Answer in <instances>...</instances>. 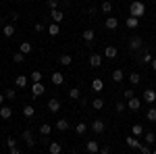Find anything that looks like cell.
Wrapping results in <instances>:
<instances>
[{
    "label": "cell",
    "instance_id": "1",
    "mask_svg": "<svg viewBox=\"0 0 156 154\" xmlns=\"http://www.w3.org/2000/svg\"><path fill=\"white\" fill-rule=\"evenodd\" d=\"M146 13V4L144 2H140V0H135L129 4V17H135V19H142Z\"/></svg>",
    "mask_w": 156,
    "mask_h": 154
},
{
    "label": "cell",
    "instance_id": "2",
    "mask_svg": "<svg viewBox=\"0 0 156 154\" xmlns=\"http://www.w3.org/2000/svg\"><path fill=\"white\" fill-rule=\"evenodd\" d=\"M137 63H140V65H150V63H152V54H150V50H142V52L137 54Z\"/></svg>",
    "mask_w": 156,
    "mask_h": 154
},
{
    "label": "cell",
    "instance_id": "3",
    "mask_svg": "<svg viewBox=\"0 0 156 154\" xmlns=\"http://www.w3.org/2000/svg\"><path fill=\"white\" fill-rule=\"evenodd\" d=\"M50 19H52V23H60V21L65 19V13L58 11V9H52V11H50Z\"/></svg>",
    "mask_w": 156,
    "mask_h": 154
},
{
    "label": "cell",
    "instance_id": "4",
    "mask_svg": "<svg viewBox=\"0 0 156 154\" xmlns=\"http://www.w3.org/2000/svg\"><path fill=\"white\" fill-rule=\"evenodd\" d=\"M44 90H46V88H44V83H42V81L34 83V85H31V96H34V98H40V96L44 94Z\"/></svg>",
    "mask_w": 156,
    "mask_h": 154
},
{
    "label": "cell",
    "instance_id": "5",
    "mask_svg": "<svg viewBox=\"0 0 156 154\" xmlns=\"http://www.w3.org/2000/svg\"><path fill=\"white\" fill-rule=\"evenodd\" d=\"M104 127H106V125H104V121H100V119H96V121L90 125V129L94 131V133H104Z\"/></svg>",
    "mask_w": 156,
    "mask_h": 154
},
{
    "label": "cell",
    "instance_id": "6",
    "mask_svg": "<svg viewBox=\"0 0 156 154\" xmlns=\"http://www.w3.org/2000/svg\"><path fill=\"white\" fill-rule=\"evenodd\" d=\"M142 46H144L142 38H131V40H129V50H133V52H137Z\"/></svg>",
    "mask_w": 156,
    "mask_h": 154
},
{
    "label": "cell",
    "instance_id": "7",
    "mask_svg": "<svg viewBox=\"0 0 156 154\" xmlns=\"http://www.w3.org/2000/svg\"><path fill=\"white\" fill-rule=\"evenodd\" d=\"M104 27H106V29H110V31H112V29H117V27H119V19H117V17H106Z\"/></svg>",
    "mask_w": 156,
    "mask_h": 154
},
{
    "label": "cell",
    "instance_id": "8",
    "mask_svg": "<svg viewBox=\"0 0 156 154\" xmlns=\"http://www.w3.org/2000/svg\"><path fill=\"white\" fill-rule=\"evenodd\" d=\"M48 110L50 113H58L60 110V100L58 98H50L48 100Z\"/></svg>",
    "mask_w": 156,
    "mask_h": 154
},
{
    "label": "cell",
    "instance_id": "9",
    "mask_svg": "<svg viewBox=\"0 0 156 154\" xmlns=\"http://www.w3.org/2000/svg\"><path fill=\"white\" fill-rule=\"evenodd\" d=\"M85 150H87L90 154H96V152H100V144L94 142V140H90V142L85 144Z\"/></svg>",
    "mask_w": 156,
    "mask_h": 154
},
{
    "label": "cell",
    "instance_id": "10",
    "mask_svg": "<svg viewBox=\"0 0 156 154\" xmlns=\"http://www.w3.org/2000/svg\"><path fill=\"white\" fill-rule=\"evenodd\" d=\"M125 142H127V146H129V148H135V150H140V148H142V144H140V140H137L135 135H129Z\"/></svg>",
    "mask_w": 156,
    "mask_h": 154
},
{
    "label": "cell",
    "instance_id": "11",
    "mask_svg": "<svg viewBox=\"0 0 156 154\" xmlns=\"http://www.w3.org/2000/svg\"><path fill=\"white\" fill-rule=\"evenodd\" d=\"M100 65H102V56H100V54H90V67L98 69Z\"/></svg>",
    "mask_w": 156,
    "mask_h": 154
},
{
    "label": "cell",
    "instance_id": "12",
    "mask_svg": "<svg viewBox=\"0 0 156 154\" xmlns=\"http://www.w3.org/2000/svg\"><path fill=\"white\" fill-rule=\"evenodd\" d=\"M94 38H96V31H94L92 27H90V29H85V31H83V40L87 42V46H90V44L94 42Z\"/></svg>",
    "mask_w": 156,
    "mask_h": 154
},
{
    "label": "cell",
    "instance_id": "13",
    "mask_svg": "<svg viewBox=\"0 0 156 154\" xmlns=\"http://www.w3.org/2000/svg\"><path fill=\"white\" fill-rule=\"evenodd\" d=\"M48 152L50 154H60L62 152V146L58 142H52V144H48Z\"/></svg>",
    "mask_w": 156,
    "mask_h": 154
},
{
    "label": "cell",
    "instance_id": "14",
    "mask_svg": "<svg viewBox=\"0 0 156 154\" xmlns=\"http://www.w3.org/2000/svg\"><path fill=\"white\" fill-rule=\"evenodd\" d=\"M31 50H34V46H31L29 42H21V44H19V52H21V54H29Z\"/></svg>",
    "mask_w": 156,
    "mask_h": 154
},
{
    "label": "cell",
    "instance_id": "15",
    "mask_svg": "<svg viewBox=\"0 0 156 154\" xmlns=\"http://www.w3.org/2000/svg\"><path fill=\"white\" fill-rule=\"evenodd\" d=\"M144 100H146V102H150V104L156 102V92H154V90H146V92H144Z\"/></svg>",
    "mask_w": 156,
    "mask_h": 154
},
{
    "label": "cell",
    "instance_id": "16",
    "mask_svg": "<svg viewBox=\"0 0 156 154\" xmlns=\"http://www.w3.org/2000/svg\"><path fill=\"white\" fill-rule=\"evenodd\" d=\"M46 31H48V34H50L52 38H54V36H58V34H60V27H58V23H50Z\"/></svg>",
    "mask_w": 156,
    "mask_h": 154
},
{
    "label": "cell",
    "instance_id": "17",
    "mask_svg": "<svg viewBox=\"0 0 156 154\" xmlns=\"http://www.w3.org/2000/svg\"><path fill=\"white\" fill-rule=\"evenodd\" d=\"M62 81H65V75H62V73H58V71L52 73V83H54V85H60Z\"/></svg>",
    "mask_w": 156,
    "mask_h": 154
},
{
    "label": "cell",
    "instance_id": "18",
    "mask_svg": "<svg viewBox=\"0 0 156 154\" xmlns=\"http://www.w3.org/2000/svg\"><path fill=\"white\" fill-rule=\"evenodd\" d=\"M102 88H104V81H102L100 77H96V79L92 81V90H94V92H102Z\"/></svg>",
    "mask_w": 156,
    "mask_h": 154
},
{
    "label": "cell",
    "instance_id": "19",
    "mask_svg": "<svg viewBox=\"0 0 156 154\" xmlns=\"http://www.w3.org/2000/svg\"><path fill=\"white\" fill-rule=\"evenodd\" d=\"M123 79H125L123 71H121V69H115V71H112V81H115V83H121Z\"/></svg>",
    "mask_w": 156,
    "mask_h": 154
},
{
    "label": "cell",
    "instance_id": "20",
    "mask_svg": "<svg viewBox=\"0 0 156 154\" xmlns=\"http://www.w3.org/2000/svg\"><path fill=\"white\" fill-rule=\"evenodd\" d=\"M2 34H4V38H12L15 36V25H4L2 27Z\"/></svg>",
    "mask_w": 156,
    "mask_h": 154
},
{
    "label": "cell",
    "instance_id": "21",
    "mask_svg": "<svg viewBox=\"0 0 156 154\" xmlns=\"http://www.w3.org/2000/svg\"><path fill=\"white\" fill-rule=\"evenodd\" d=\"M104 56H106V59H115V56H117V48L115 46H106L104 48Z\"/></svg>",
    "mask_w": 156,
    "mask_h": 154
},
{
    "label": "cell",
    "instance_id": "22",
    "mask_svg": "<svg viewBox=\"0 0 156 154\" xmlns=\"http://www.w3.org/2000/svg\"><path fill=\"white\" fill-rule=\"evenodd\" d=\"M56 129L58 131H67L69 129V121H67V119H58V121H56Z\"/></svg>",
    "mask_w": 156,
    "mask_h": 154
},
{
    "label": "cell",
    "instance_id": "23",
    "mask_svg": "<svg viewBox=\"0 0 156 154\" xmlns=\"http://www.w3.org/2000/svg\"><path fill=\"white\" fill-rule=\"evenodd\" d=\"M144 133H146V131H144V127H142L140 123L131 127V135H135V138H140V135H144Z\"/></svg>",
    "mask_w": 156,
    "mask_h": 154
},
{
    "label": "cell",
    "instance_id": "24",
    "mask_svg": "<svg viewBox=\"0 0 156 154\" xmlns=\"http://www.w3.org/2000/svg\"><path fill=\"white\" fill-rule=\"evenodd\" d=\"M23 140H25L27 146H34V144H36V142H34V135H31V131H29V129L23 131Z\"/></svg>",
    "mask_w": 156,
    "mask_h": 154
},
{
    "label": "cell",
    "instance_id": "25",
    "mask_svg": "<svg viewBox=\"0 0 156 154\" xmlns=\"http://www.w3.org/2000/svg\"><path fill=\"white\" fill-rule=\"evenodd\" d=\"M58 63L62 65V67H69V65L73 63V56H71V54H62V56L58 59Z\"/></svg>",
    "mask_w": 156,
    "mask_h": 154
},
{
    "label": "cell",
    "instance_id": "26",
    "mask_svg": "<svg viewBox=\"0 0 156 154\" xmlns=\"http://www.w3.org/2000/svg\"><path fill=\"white\" fill-rule=\"evenodd\" d=\"M127 106L131 108V110H140V98H135V96H133L131 100L127 102Z\"/></svg>",
    "mask_w": 156,
    "mask_h": 154
},
{
    "label": "cell",
    "instance_id": "27",
    "mask_svg": "<svg viewBox=\"0 0 156 154\" xmlns=\"http://www.w3.org/2000/svg\"><path fill=\"white\" fill-rule=\"evenodd\" d=\"M23 115H25L27 119H31L34 115H36V108L31 106V104H27V106H23Z\"/></svg>",
    "mask_w": 156,
    "mask_h": 154
},
{
    "label": "cell",
    "instance_id": "28",
    "mask_svg": "<svg viewBox=\"0 0 156 154\" xmlns=\"http://www.w3.org/2000/svg\"><path fill=\"white\" fill-rule=\"evenodd\" d=\"M11 115H12V108L0 106V117H2V119H11Z\"/></svg>",
    "mask_w": 156,
    "mask_h": 154
},
{
    "label": "cell",
    "instance_id": "29",
    "mask_svg": "<svg viewBox=\"0 0 156 154\" xmlns=\"http://www.w3.org/2000/svg\"><path fill=\"white\" fill-rule=\"evenodd\" d=\"M144 140H146V144H154L156 142V133H154V131H146Z\"/></svg>",
    "mask_w": 156,
    "mask_h": 154
},
{
    "label": "cell",
    "instance_id": "30",
    "mask_svg": "<svg viewBox=\"0 0 156 154\" xmlns=\"http://www.w3.org/2000/svg\"><path fill=\"white\" fill-rule=\"evenodd\" d=\"M15 85H17V88H25V85H27V77H25V75H17Z\"/></svg>",
    "mask_w": 156,
    "mask_h": 154
},
{
    "label": "cell",
    "instance_id": "31",
    "mask_svg": "<svg viewBox=\"0 0 156 154\" xmlns=\"http://www.w3.org/2000/svg\"><path fill=\"white\" fill-rule=\"evenodd\" d=\"M75 131H77V135H83L85 131H87V123H77L75 125Z\"/></svg>",
    "mask_w": 156,
    "mask_h": 154
},
{
    "label": "cell",
    "instance_id": "32",
    "mask_svg": "<svg viewBox=\"0 0 156 154\" xmlns=\"http://www.w3.org/2000/svg\"><path fill=\"white\" fill-rule=\"evenodd\" d=\"M146 117H148V121H152V123H156V108H148L146 110Z\"/></svg>",
    "mask_w": 156,
    "mask_h": 154
},
{
    "label": "cell",
    "instance_id": "33",
    "mask_svg": "<svg viewBox=\"0 0 156 154\" xmlns=\"http://www.w3.org/2000/svg\"><path fill=\"white\" fill-rule=\"evenodd\" d=\"M129 81H131V85H137V83L142 81V75L140 73H131L129 75Z\"/></svg>",
    "mask_w": 156,
    "mask_h": 154
},
{
    "label": "cell",
    "instance_id": "34",
    "mask_svg": "<svg viewBox=\"0 0 156 154\" xmlns=\"http://www.w3.org/2000/svg\"><path fill=\"white\" fill-rule=\"evenodd\" d=\"M100 11H102V13H106V15H108V13L112 11V2L104 0V2H102V6H100Z\"/></svg>",
    "mask_w": 156,
    "mask_h": 154
},
{
    "label": "cell",
    "instance_id": "35",
    "mask_svg": "<svg viewBox=\"0 0 156 154\" xmlns=\"http://www.w3.org/2000/svg\"><path fill=\"white\" fill-rule=\"evenodd\" d=\"M92 106L96 108V110L104 108V100H102V98H94V100H92Z\"/></svg>",
    "mask_w": 156,
    "mask_h": 154
},
{
    "label": "cell",
    "instance_id": "36",
    "mask_svg": "<svg viewBox=\"0 0 156 154\" xmlns=\"http://www.w3.org/2000/svg\"><path fill=\"white\" fill-rule=\"evenodd\" d=\"M79 96H81V92H79V88H71V90H69V98H71V100H77Z\"/></svg>",
    "mask_w": 156,
    "mask_h": 154
},
{
    "label": "cell",
    "instance_id": "37",
    "mask_svg": "<svg viewBox=\"0 0 156 154\" xmlns=\"http://www.w3.org/2000/svg\"><path fill=\"white\" fill-rule=\"evenodd\" d=\"M50 131H52V125H48V123H44V125L40 127V133H42V135H50Z\"/></svg>",
    "mask_w": 156,
    "mask_h": 154
},
{
    "label": "cell",
    "instance_id": "38",
    "mask_svg": "<svg viewBox=\"0 0 156 154\" xmlns=\"http://www.w3.org/2000/svg\"><path fill=\"white\" fill-rule=\"evenodd\" d=\"M29 77H31V81H34V83H40V81H42V73H40V71H34Z\"/></svg>",
    "mask_w": 156,
    "mask_h": 154
},
{
    "label": "cell",
    "instance_id": "39",
    "mask_svg": "<svg viewBox=\"0 0 156 154\" xmlns=\"http://www.w3.org/2000/svg\"><path fill=\"white\" fill-rule=\"evenodd\" d=\"M137 25H140V19H135V17H129V19H127V27H137Z\"/></svg>",
    "mask_w": 156,
    "mask_h": 154
},
{
    "label": "cell",
    "instance_id": "40",
    "mask_svg": "<svg viewBox=\"0 0 156 154\" xmlns=\"http://www.w3.org/2000/svg\"><path fill=\"white\" fill-rule=\"evenodd\" d=\"M34 29H36V34H42V31H46V29H48V25H44V23H36V25H34Z\"/></svg>",
    "mask_w": 156,
    "mask_h": 154
},
{
    "label": "cell",
    "instance_id": "41",
    "mask_svg": "<svg viewBox=\"0 0 156 154\" xmlns=\"http://www.w3.org/2000/svg\"><path fill=\"white\" fill-rule=\"evenodd\" d=\"M4 96H6V100H15V98H17V92H15V90H6Z\"/></svg>",
    "mask_w": 156,
    "mask_h": 154
},
{
    "label": "cell",
    "instance_id": "42",
    "mask_svg": "<svg viewBox=\"0 0 156 154\" xmlns=\"http://www.w3.org/2000/svg\"><path fill=\"white\" fill-rule=\"evenodd\" d=\"M12 60H15V63H23V60H25V54H21V52H17V54L12 56Z\"/></svg>",
    "mask_w": 156,
    "mask_h": 154
},
{
    "label": "cell",
    "instance_id": "43",
    "mask_svg": "<svg viewBox=\"0 0 156 154\" xmlns=\"http://www.w3.org/2000/svg\"><path fill=\"white\" fill-rule=\"evenodd\" d=\"M123 96H125V98H127V100H131L133 96H135V92H133L131 88H129V90H125V92H123Z\"/></svg>",
    "mask_w": 156,
    "mask_h": 154
},
{
    "label": "cell",
    "instance_id": "44",
    "mask_svg": "<svg viewBox=\"0 0 156 154\" xmlns=\"http://www.w3.org/2000/svg\"><path fill=\"white\" fill-rule=\"evenodd\" d=\"M125 108H127V104H125V102H117V113H123Z\"/></svg>",
    "mask_w": 156,
    "mask_h": 154
},
{
    "label": "cell",
    "instance_id": "45",
    "mask_svg": "<svg viewBox=\"0 0 156 154\" xmlns=\"http://www.w3.org/2000/svg\"><path fill=\"white\" fill-rule=\"evenodd\" d=\"M6 146H9V148H15V146H17L15 138H6Z\"/></svg>",
    "mask_w": 156,
    "mask_h": 154
},
{
    "label": "cell",
    "instance_id": "46",
    "mask_svg": "<svg viewBox=\"0 0 156 154\" xmlns=\"http://www.w3.org/2000/svg\"><path fill=\"white\" fill-rule=\"evenodd\" d=\"M46 4H48L50 9H56V6H58V0H48Z\"/></svg>",
    "mask_w": 156,
    "mask_h": 154
},
{
    "label": "cell",
    "instance_id": "47",
    "mask_svg": "<svg viewBox=\"0 0 156 154\" xmlns=\"http://www.w3.org/2000/svg\"><path fill=\"white\" fill-rule=\"evenodd\" d=\"M110 152V146H100V154H108Z\"/></svg>",
    "mask_w": 156,
    "mask_h": 154
},
{
    "label": "cell",
    "instance_id": "48",
    "mask_svg": "<svg viewBox=\"0 0 156 154\" xmlns=\"http://www.w3.org/2000/svg\"><path fill=\"white\" fill-rule=\"evenodd\" d=\"M140 152H142V154H152V152H150V148H148V146H142V148H140Z\"/></svg>",
    "mask_w": 156,
    "mask_h": 154
},
{
    "label": "cell",
    "instance_id": "49",
    "mask_svg": "<svg viewBox=\"0 0 156 154\" xmlns=\"http://www.w3.org/2000/svg\"><path fill=\"white\" fill-rule=\"evenodd\" d=\"M11 154H21V150H19V148L15 146V148H11Z\"/></svg>",
    "mask_w": 156,
    "mask_h": 154
},
{
    "label": "cell",
    "instance_id": "50",
    "mask_svg": "<svg viewBox=\"0 0 156 154\" xmlns=\"http://www.w3.org/2000/svg\"><path fill=\"white\" fill-rule=\"evenodd\" d=\"M150 67H152V69L156 71V59H152V63H150Z\"/></svg>",
    "mask_w": 156,
    "mask_h": 154
},
{
    "label": "cell",
    "instance_id": "51",
    "mask_svg": "<svg viewBox=\"0 0 156 154\" xmlns=\"http://www.w3.org/2000/svg\"><path fill=\"white\" fill-rule=\"evenodd\" d=\"M4 98H6V96H4V94H0V104L4 102Z\"/></svg>",
    "mask_w": 156,
    "mask_h": 154
},
{
    "label": "cell",
    "instance_id": "52",
    "mask_svg": "<svg viewBox=\"0 0 156 154\" xmlns=\"http://www.w3.org/2000/svg\"><path fill=\"white\" fill-rule=\"evenodd\" d=\"M152 154H156V148H154V152H152Z\"/></svg>",
    "mask_w": 156,
    "mask_h": 154
}]
</instances>
